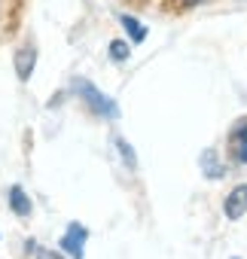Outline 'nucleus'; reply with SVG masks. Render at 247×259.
Listing matches in <instances>:
<instances>
[{
  "label": "nucleus",
  "mask_w": 247,
  "mask_h": 259,
  "mask_svg": "<svg viewBox=\"0 0 247 259\" xmlns=\"http://www.w3.org/2000/svg\"><path fill=\"white\" fill-rule=\"evenodd\" d=\"M76 95L89 104V110H95L98 116H110V119H116L119 116V107H116V101H110L107 95H101L89 79H79L76 82Z\"/></svg>",
  "instance_id": "nucleus-1"
},
{
  "label": "nucleus",
  "mask_w": 247,
  "mask_h": 259,
  "mask_svg": "<svg viewBox=\"0 0 247 259\" xmlns=\"http://www.w3.org/2000/svg\"><path fill=\"white\" fill-rule=\"evenodd\" d=\"M86 238H89V232H86L79 223H73V226L67 229V235L61 238V250L70 253V259H83V244H86Z\"/></svg>",
  "instance_id": "nucleus-2"
},
{
  "label": "nucleus",
  "mask_w": 247,
  "mask_h": 259,
  "mask_svg": "<svg viewBox=\"0 0 247 259\" xmlns=\"http://www.w3.org/2000/svg\"><path fill=\"white\" fill-rule=\"evenodd\" d=\"M223 210H226V217H229V220H241V217L247 213V183L235 186V189L226 195Z\"/></svg>",
  "instance_id": "nucleus-3"
},
{
  "label": "nucleus",
  "mask_w": 247,
  "mask_h": 259,
  "mask_svg": "<svg viewBox=\"0 0 247 259\" xmlns=\"http://www.w3.org/2000/svg\"><path fill=\"white\" fill-rule=\"evenodd\" d=\"M19 7H22V0H0V43H4L10 37V31L16 28Z\"/></svg>",
  "instance_id": "nucleus-4"
},
{
  "label": "nucleus",
  "mask_w": 247,
  "mask_h": 259,
  "mask_svg": "<svg viewBox=\"0 0 247 259\" xmlns=\"http://www.w3.org/2000/svg\"><path fill=\"white\" fill-rule=\"evenodd\" d=\"M229 147H232V156H235V162L247 165V119H241V122L235 125Z\"/></svg>",
  "instance_id": "nucleus-5"
},
{
  "label": "nucleus",
  "mask_w": 247,
  "mask_h": 259,
  "mask_svg": "<svg viewBox=\"0 0 247 259\" xmlns=\"http://www.w3.org/2000/svg\"><path fill=\"white\" fill-rule=\"evenodd\" d=\"M34 58H37L34 46H22V49L16 52V73H19V79H22V82H28V79H31V70H34Z\"/></svg>",
  "instance_id": "nucleus-6"
},
{
  "label": "nucleus",
  "mask_w": 247,
  "mask_h": 259,
  "mask_svg": "<svg viewBox=\"0 0 247 259\" xmlns=\"http://www.w3.org/2000/svg\"><path fill=\"white\" fill-rule=\"evenodd\" d=\"M201 171H204L208 180H220V177L226 174V168L220 165V159H217L214 150H204V153H201Z\"/></svg>",
  "instance_id": "nucleus-7"
},
{
  "label": "nucleus",
  "mask_w": 247,
  "mask_h": 259,
  "mask_svg": "<svg viewBox=\"0 0 247 259\" xmlns=\"http://www.w3.org/2000/svg\"><path fill=\"white\" fill-rule=\"evenodd\" d=\"M10 204H13V210H16L19 217H28V213H31V201H28V195H25L22 186H13V189H10Z\"/></svg>",
  "instance_id": "nucleus-8"
},
{
  "label": "nucleus",
  "mask_w": 247,
  "mask_h": 259,
  "mask_svg": "<svg viewBox=\"0 0 247 259\" xmlns=\"http://www.w3.org/2000/svg\"><path fill=\"white\" fill-rule=\"evenodd\" d=\"M119 22H122V28L129 31V37H132L135 43H144V37H147V28H144L138 19H132V16H122Z\"/></svg>",
  "instance_id": "nucleus-9"
},
{
  "label": "nucleus",
  "mask_w": 247,
  "mask_h": 259,
  "mask_svg": "<svg viewBox=\"0 0 247 259\" xmlns=\"http://www.w3.org/2000/svg\"><path fill=\"white\" fill-rule=\"evenodd\" d=\"M110 58H113V61H126V58H129V43L113 40V43H110Z\"/></svg>",
  "instance_id": "nucleus-10"
},
{
  "label": "nucleus",
  "mask_w": 247,
  "mask_h": 259,
  "mask_svg": "<svg viewBox=\"0 0 247 259\" xmlns=\"http://www.w3.org/2000/svg\"><path fill=\"white\" fill-rule=\"evenodd\" d=\"M116 147H119V153H122V159H126V165L129 168H135V150L126 144V141H122V138H116Z\"/></svg>",
  "instance_id": "nucleus-11"
},
{
  "label": "nucleus",
  "mask_w": 247,
  "mask_h": 259,
  "mask_svg": "<svg viewBox=\"0 0 247 259\" xmlns=\"http://www.w3.org/2000/svg\"><path fill=\"white\" fill-rule=\"evenodd\" d=\"M174 4H177V10H192V7L208 4V0H174Z\"/></svg>",
  "instance_id": "nucleus-12"
},
{
  "label": "nucleus",
  "mask_w": 247,
  "mask_h": 259,
  "mask_svg": "<svg viewBox=\"0 0 247 259\" xmlns=\"http://www.w3.org/2000/svg\"><path fill=\"white\" fill-rule=\"evenodd\" d=\"M55 259H61V256H55Z\"/></svg>",
  "instance_id": "nucleus-13"
}]
</instances>
